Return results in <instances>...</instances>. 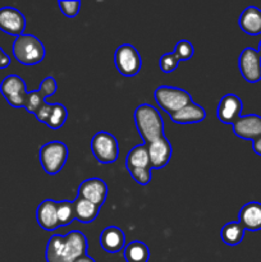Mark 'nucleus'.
Segmentation results:
<instances>
[{"label":"nucleus","mask_w":261,"mask_h":262,"mask_svg":"<svg viewBox=\"0 0 261 262\" xmlns=\"http://www.w3.org/2000/svg\"><path fill=\"white\" fill-rule=\"evenodd\" d=\"M238 67L241 76L248 83H257L261 81V56L253 48H246L241 51Z\"/></svg>","instance_id":"obj_9"},{"label":"nucleus","mask_w":261,"mask_h":262,"mask_svg":"<svg viewBox=\"0 0 261 262\" xmlns=\"http://www.w3.org/2000/svg\"><path fill=\"white\" fill-rule=\"evenodd\" d=\"M170 119L177 124H196V123L202 122L206 118V110L202 106L197 105L196 102L192 101L179 112L173 113L169 115Z\"/></svg>","instance_id":"obj_18"},{"label":"nucleus","mask_w":261,"mask_h":262,"mask_svg":"<svg viewBox=\"0 0 261 262\" xmlns=\"http://www.w3.org/2000/svg\"><path fill=\"white\" fill-rule=\"evenodd\" d=\"M73 207L76 220L83 223V224H89V223L94 222L97 217V215H99L100 209H101V207L96 206L95 204L79 196H77L76 200L73 201Z\"/></svg>","instance_id":"obj_20"},{"label":"nucleus","mask_w":261,"mask_h":262,"mask_svg":"<svg viewBox=\"0 0 261 262\" xmlns=\"http://www.w3.org/2000/svg\"><path fill=\"white\" fill-rule=\"evenodd\" d=\"M100 245L107 253H117L125 247V234L120 228L107 227L100 234Z\"/></svg>","instance_id":"obj_17"},{"label":"nucleus","mask_w":261,"mask_h":262,"mask_svg":"<svg viewBox=\"0 0 261 262\" xmlns=\"http://www.w3.org/2000/svg\"><path fill=\"white\" fill-rule=\"evenodd\" d=\"M45 99L42 92L40 90H33V91L27 92V96H26L25 101V109L27 110L28 113L35 115L37 113V110L45 104Z\"/></svg>","instance_id":"obj_25"},{"label":"nucleus","mask_w":261,"mask_h":262,"mask_svg":"<svg viewBox=\"0 0 261 262\" xmlns=\"http://www.w3.org/2000/svg\"><path fill=\"white\" fill-rule=\"evenodd\" d=\"M10 61H12L10 60V56L0 48V69H4L7 68V67H9Z\"/></svg>","instance_id":"obj_33"},{"label":"nucleus","mask_w":261,"mask_h":262,"mask_svg":"<svg viewBox=\"0 0 261 262\" xmlns=\"http://www.w3.org/2000/svg\"><path fill=\"white\" fill-rule=\"evenodd\" d=\"M135 123L145 145L164 136V120L160 113L150 104H141L135 110Z\"/></svg>","instance_id":"obj_2"},{"label":"nucleus","mask_w":261,"mask_h":262,"mask_svg":"<svg viewBox=\"0 0 261 262\" xmlns=\"http://www.w3.org/2000/svg\"><path fill=\"white\" fill-rule=\"evenodd\" d=\"M258 54H260V56H261V41H260V45H258Z\"/></svg>","instance_id":"obj_36"},{"label":"nucleus","mask_w":261,"mask_h":262,"mask_svg":"<svg viewBox=\"0 0 261 262\" xmlns=\"http://www.w3.org/2000/svg\"><path fill=\"white\" fill-rule=\"evenodd\" d=\"M241 30L250 36H257L261 33V9L257 7H247L240 15Z\"/></svg>","instance_id":"obj_19"},{"label":"nucleus","mask_w":261,"mask_h":262,"mask_svg":"<svg viewBox=\"0 0 261 262\" xmlns=\"http://www.w3.org/2000/svg\"><path fill=\"white\" fill-rule=\"evenodd\" d=\"M245 237V229L240 222L227 223L224 227L220 229V238L227 246H237L242 242Z\"/></svg>","instance_id":"obj_22"},{"label":"nucleus","mask_w":261,"mask_h":262,"mask_svg":"<svg viewBox=\"0 0 261 262\" xmlns=\"http://www.w3.org/2000/svg\"><path fill=\"white\" fill-rule=\"evenodd\" d=\"M74 262H96V261H95L92 257H90V256L86 255V256H83V257L78 258V260L74 261Z\"/></svg>","instance_id":"obj_35"},{"label":"nucleus","mask_w":261,"mask_h":262,"mask_svg":"<svg viewBox=\"0 0 261 262\" xmlns=\"http://www.w3.org/2000/svg\"><path fill=\"white\" fill-rule=\"evenodd\" d=\"M56 89H58V84H56L55 79H54L53 77H46V78H44V81L41 82V86L38 90L42 92L44 96L49 97L53 96V95L55 94Z\"/></svg>","instance_id":"obj_31"},{"label":"nucleus","mask_w":261,"mask_h":262,"mask_svg":"<svg viewBox=\"0 0 261 262\" xmlns=\"http://www.w3.org/2000/svg\"><path fill=\"white\" fill-rule=\"evenodd\" d=\"M125 166H127L128 170H130V169L150 168V156H148L147 145L142 143V145L135 146L128 152L127 159H125Z\"/></svg>","instance_id":"obj_21"},{"label":"nucleus","mask_w":261,"mask_h":262,"mask_svg":"<svg viewBox=\"0 0 261 262\" xmlns=\"http://www.w3.org/2000/svg\"><path fill=\"white\" fill-rule=\"evenodd\" d=\"M148 156H150V168L161 169L165 168L171 159L173 147L165 136L158 138L147 145Z\"/></svg>","instance_id":"obj_13"},{"label":"nucleus","mask_w":261,"mask_h":262,"mask_svg":"<svg viewBox=\"0 0 261 262\" xmlns=\"http://www.w3.org/2000/svg\"><path fill=\"white\" fill-rule=\"evenodd\" d=\"M68 118V110L63 104H53L46 125L51 129H59L64 125Z\"/></svg>","instance_id":"obj_24"},{"label":"nucleus","mask_w":261,"mask_h":262,"mask_svg":"<svg viewBox=\"0 0 261 262\" xmlns=\"http://www.w3.org/2000/svg\"><path fill=\"white\" fill-rule=\"evenodd\" d=\"M240 224L245 230L258 232L261 230V204L260 202H248L240 210Z\"/></svg>","instance_id":"obj_16"},{"label":"nucleus","mask_w":261,"mask_h":262,"mask_svg":"<svg viewBox=\"0 0 261 262\" xmlns=\"http://www.w3.org/2000/svg\"><path fill=\"white\" fill-rule=\"evenodd\" d=\"M13 55L23 66H36L45 58V46L33 35H23L15 37L13 42Z\"/></svg>","instance_id":"obj_3"},{"label":"nucleus","mask_w":261,"mask_h":262,"mask_svg":"<svg viewBox=\"0 0 261 262\" xmlns=\"http://www.w3.org/2000/svg\"><path fill=\"white\" fill-rule=\"evenodd\" d=\"M114 63L118 72L124 77H135L140 73L142 59L137 49L129 43L118 46L114 53Z\"/></svg>","instance_id":"obj_7"},{"label":"nucleus","mask_w":261,"mask_h":262,"mask_svg":"<svg viewBox=\"0 0 261 262\" xmlns=\"http://www.w3.org/2000/svg\"><path fill=\"white\" fill-rule=\"evenodd\" d=\"M51 106H53V104L45 102V104H44L42 106L37 110V113L35 114V117L37 118V120H40L41 123L46 124V122H48V119H49V115H50Z\"/></svg>","instance_id":"obj_32"},{"label":"nucleus","mask_w":261,"mask_h":262,"mask_svg":"<svg viewBox=\"0 0 261 262\" xmlns=\"http://www.w3.org/2000/svg\"><path fill=\"white\" fill-rule=\"evenodd\" d=\"M124 258L127 262H148L150 250L146 243L133 241L124 247Z\"/></svg>","instance_id":"obj_23"},{"label":"nucleus","mask_w":261,"mask_h":262,"mask_svg":"<svg viewBox=\"0 0 261 262\" xmlns=\"http://www.w3.org/2000/svg\"><path fill=\"white\" fill-rule=\"evenodd\" d=\"M74 219H76V217H74L73 202L67 201V200H63V201L59 202L58 220L60 227H67V225L71 224Z\"/></svg>","instance_id":"obj_26"},{"label":"nucleus","mask_w":261,"mask_h":262,"mask_svg":"<svg viewBox=\"0 0 261 262\" xmlns=\"http://www.w3.org/2000/svg\"><path fill=\"white\" fill-rule=\"evenodd\" d=\"M233 130L237 137L253 142L261 137V117L257 114L241 115L240 119L233 124Z\"/></svg>","instance_id":"obj_14"},{"label":"nucleus","mask_w":261,"mask_h":262,"mask_svg":"<svg viewBox=\"0 0 261 262\" xmlns=\"http://www.w3.org/2000/svg\"><path fill=\"white\" fill-rule=\"evenodd\" d=\"M194 54V48L189 41L187 40H181L177 42L176 49H174V55L181 60H188L193 56Z\"/></svg>","instance_id":"obj_27"},{"label":"nucleus","mask_w":261,"mask_h":262,"mask_svg":"<svg viewBox=\"0 0 261 262\" xmlns=\"http://www.w3.org/2000/svg\"><path fill=\"white\" fill-rule=\"evenodd\" d=\"M252 148L253 151H255V154H257V155L261 156V137L257 138L256 141H253Z\"/></svg>","instance_id":"obj_34"},{"label":"nucleus","mask_w":261,"mask_h":262,"mask_svg":"<svg viewBox=\"0 0 261 262\" xmlns=\"http://www.w3.org/2000/svg\"><path fill=\"white\" fill-rule=\"evenodd\" d=\"M91 151L100 164L114 163L119 155L118 141L112 133L100 130L91 140Z\"/></svg>","instance_id":"obj_6"},{"label":"nucleus","mask_w":261,"mask_h":262,"mask_svg":"<svg viewBox=\"0 0 261 262\" xmlns=\"http://www.w3.org/2000/svg\"><path fill=\"white\" fill-rule=\"evenodd\" d=\"M129 171L130 177L137 182L141 186H147L151 182V169L150 168H141V169H130Z\"/></svg>","instance_id":"obj_29"},{"label":"nucleus","mask_w":261,"mask_h":262,"mask_svg":"<svg viewBox=\"0 0 261 262\" xmlns=\"http://www.w3.org/2000/svg\"><path fill=\"white\" fill-rule=\"evenodd\" d=\"M58 205L59 202L54 200H44L38 205L36 210V219H37L38 225L44 230L53 232L60 227L58 220Z\"/></svg>","instance_id":"obj_15"},{"label":"nucleus","mask_w":261,"mask_h":262,"mask_svg":"<svg viewBox=\"0 0 261 262\" xmlns=\"http://www.w3.org/2000/svg\"><path fill=\"white\" fill-rule=\"evenodd\" d=\"M40 163L49 176H56L68 159V147L61 141H51L40 148Z\"/></svg>","instance_id":"obj_4"},{"label":"nucleus","mask_w":261,"mask_h":262,"mask_svg":"<svg viewBox=\"0 0 261 262\" xmlns=\"http://www.w3.org/2000/svg\"><path fill=\"white\" fill-rule=\"evenodd\" d=\"M87 255V238L79 230H72L67 235L54 234L49 239L45 251L46 262H74Z\"/></svg>","instance_id":"obj_1"},{"label":"nucleus","mask_w":261,"mask_h":262,"mask_svg":"<svg viewBox=\"0 0 261 262\" xmlns=\"http://www.w3.org/2000/svg\"><path fill=\"white\" fill-rule=\"evenodd\" d=\"M154 99H155L156 104L165 110L169 115L173 113L179 112L191 104L192 100L191 95L183 89H178V87H170V86H160L154 91Z\"/></svg>","instance_id":"obj_5"},{"label":"nucleus","mask_w":261,"mask_h":262,"mask_svg":"<svg viewBox=\"0 0 261 262\" xmlns=\"http://www.w3.org/2000/svg\"><path fill=\"white\" fill-rule=\"evenodd\" d=\"M179 64V59L174 55V53H166L164 55H161V58L159 59V68L161 69L163 73H171L177 69Z\"/></svg>","instance_id":"obj_28"},{"label":"nucleus","mask_w":261,"mask_h":262,"mask_svg":"<svg viewBox=\"0 0 261 262\" xmlns=\"http://www.w3.org/2000/svg\"><path fill=\"white\" fill-rule=\"evenodd\" d=\"M26 28V18L22 12L13 7L0 8V30L18 37L23 35Z\"/></svg>","instance_id":"obj_10"},{"label":"nucleus","mask_w":261,"mask_h":262,"mask_svg":"<svg viewBox=\"0 0 261 262\" xmlns=\"http://www.w3.org/2000/svg\"><path fill=\"white\" fill-rule=\"evenodd\" d=\"M0 94L4 96L10 106L25 107L27 89L25 81L17 74H10L3 79L0 83Z\"/></svg>","instance_id":"obj_8"},{"label":"nucleus","mask_w":261,"mask_h":262,"mask_svg":"<svg viewBox=\"0 0 261 262\" xmlns=\"http://www.w3.org/2000/svg\"><path fill=\"white\" fill-rule=\"evenodd\" d=\"M58 5L61 13L68 18L76 17L81 9V2H77V0L76 2H58Z\"/></svg>","instance_id":"obj_30"},{"label":"nucleus","mask_w":261,"mask_h":262,"mask_svg":"<svg viewBox=\"0 0 261 262\" xmlns=\"http://www.w3.org/2000/svg\"><path fill=\"white\" fill-rule=\"evenodd\" d=\"M78 196L101 207L107 197L106 183L100 178L86 179L79 184Z\"/></svg>","instance_id":"obj_12"},{"label":"nucleus","mask_w":261,"mask_h":262,"mask_svg":"<svg viewBox=\"0 0 261 262\" xmlns=\"http://www.w3.org/2000/svg\"><path fill=\"white\" fill-rule=\"evenodd\" d=\"M242 100L234 94H228L220 99L217 105V119L224 124L233 125L241 118Z\"/></svg>","instance_id":"obj_11"}]
</instances>
